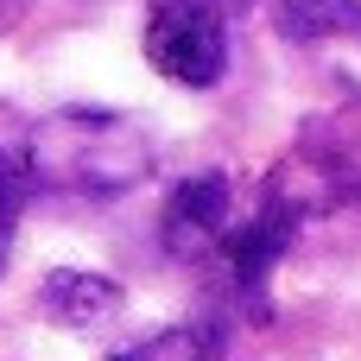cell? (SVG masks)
Segmentation results:
<instances>
[{
    "label": "cell",
    "mask_w": 361,
    "mask_h": 361,
    "mask_svg": "<svg viewBox=\"0 0 361 361\" xmlns=\"http://www.w3.org/2000/svg\"><path fill=\"white\" fill-rule=\"evenodd\" d=\"M146 57L178 89H216L228 76V0H152Z\"/></svg>",
    "instance_id": "6da1fadb"
},
{
    "label": "cell",
    "mask_w": 361,
    "mask_h": 361,
    "mask_svg": "<svg viewBox=\"0 0 361 361\" xmlns=\"http://www.w3.org/2000/svg\"><path fill=\"white\" fill-rule=\"evenodd\" d=\"M235 235V184L228 171H197L165 197V247L178 260H203L216 247H228Z\"/></svg>",
    "instance_id": "7a4b0ae2"
},
{
    "label": "cell",
    "mask_w": 361,
    "mask_h": 361,
    "mask_svg": "<svg viewBox=\"0 0 361 361\" xmlns=\"http://www.w3.org/2000/svg\"><path fill=\"white\" fill-rule=\"evenodd\" d=\"M292 235H298V203H286L279 190H267L260 209H254L247 222H235V235H228V247H222L235 286H241V292H260L267 273L279 267V254L292 247Z\"/></svg>",
    "instance_id": "3957f363"
},
{
    "label": "cell",
    "mask_w": 361,
    "mask_h": 361,
    "mask_svg": "<svg viewBox=\"0 0 361 361\" xmlns=\"http://www.w3.org/2000/svg\"><path fill=\"white\" fill-rule=\"evenodd\" d=\"M38 311L57 324V330H76V336H95L121 317V286L108 273H76V267H57L44 273L38 286Z\"/></svg>",
    "instance_id": "277c9868"
},
{
    "label": "cell",
    "mask_w": 361,
    "mask_h": 361,
    "mask_svg": "<svg viewBox=\"0 0 361 361\" xmlns=\"http://www.w3.org/2000/svg\"><path fill=\"white\" fill-rule=\"evenodd\" d=\"M32 190H38V159H32V146L13 140V133H0V273H6V260H13V235H19V216H25V203H32Z\"/></svg>",
    "instance_id": "5b68a950"
},
{
    "label": "cell",
    "mask_w": 361,
    "mask_h": 361,
    "mask_svg": "<svg viewBox=\"0 0 361 361\" xmlns=\"http://www.w3.org/2000/svg\"><path fill=\"white\" fill-rule=\"evenodd\" d=\"M279 32L311 44V38H349L361 44V0H273Z\"/></svg>",
    "instance_id": "8992f818"
},
{
    "label": "cell",
    "mask_w": 361,
    "mask_h": 361,
    "mask_svg": "<svg viewBox=\"0 0 361 361\" xmlns=\"http://www.w3.org/2000/svg\"><path fill=\"white\" fill-rule=\"evenodd\" d=\"M108 361H209V336L190 330V324H171V330H159L133 349H114Z\"/></svg>",
    "instance_id": "52a82bcc"
}]
</instances>
